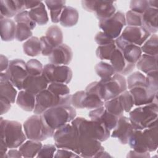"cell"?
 <instances>
[{
	"mask_svg": "<svg viewBox=\"0 0 158 158\" xmlns=\"http://www.w3.org/2000/svg\"><path fill=\"white\" fill-rule=\"evenodd\" d=\"M24 53L31 57L38 56L41 53L40 40L36 36H31L23 44Z\"/></svg>",
	"mask_w": 158,
	"mask_h": 158,
	"instance_id": "obj_34",
	"label": "cell"
},
{
	"mask_svg": "<svg viewBox=\"0 0 158 158\" xmlns=\"http://www.w3.org/2000/svg\"><path fill=\"white\" fill-rule=\"evenodd\" d=\"M0 4V17L7 19L15 17L18 13L25 10L24 1L1 0Z\"/></svg>",
	"mask_w": 158,
	"mask_h": 158,
	"instance_id": "obj_23",
	"label": "cell"
},
{
	"mask_svg": "<svg viewBox=\"0 0 158 158\" xmlns=\"http://www.w3.org/2000/svg\"><path fill=\"white\" fill-rule=\"evenodd\" d=\"M71 124L76 129L79 135L85 136L100 142L107 140L110 136V130L102 123L88 120L86 118L78 117L75 118Z\"/></svg>",
	"mask_w": 158,
	"mask_h": 158,
	"instance_id": "obj_3",
	"label": "cell"
},
{
	"mask_svg": "<svg viewBox=\"0 0 158 158\" xmlns=\"http://www.w3.org/2000/svg\"><path fill=\"white\" fill-rule=\"evenodd\" d=\"M1 141L8 148L14 149L21 146L27 139L20 123L0 118Z\"/></svg>",
	"mask_w": 158,
	"mask_h": 158,
	"instance_id": "obj_5",
	"label": "cell"
},
{
	"mask_svg": "<svg viewBox=\"0 0 158 158\" xmlns=\"http://www.w3.org/2000/svg\"><path fill=\"white\" fill-rule=\"evenodd\" d=\"M109 60L116 73L127 75L135 67V64L129 63L124 58L121 51L117 48L112 54Z\"/></svg>",
	"mask_w": 158,
	"mask_h": 158,
	"instance_id": "obj_22",
	"label": "cell"
},
{
	"mask_svg": "<svg viewBox=\"0 0 158 158\" xmlns=\"http://www.w3.org/2000/svg\"><path fill=\"white\" fill-rule=\"evenodd\" d=\"M118 97L123 110L126 112H130L135 105L133 98L130 92L126 90L121 93Z\"/></svg>",
	"mask_w": 158,
	"mask_h": 158,
	"instance_id": "obj_43",
	"label": "cell"
},
{
	"mask_svg": "<svg viewBox=\"0 0 158 158\" xmlns=\"http://www.w3.org/2000/svg\"><path fill=\"white\" fill-rule=\"evenodd\" d=\"M42 146L40 141L29 139L20 146L19 150L23 157H34L37 156Z\"/></svg>",
	"mask_w": 158,
	"mask_h": 158,
	"instance_id": "obj_31",
	"label": "cell"
},
{
	"mask_svg": "<svg viewBox=\"0 0 158 158\" xmlns=\"http://www.w3.org/2000/svg\"><path fill=\"white\" fill-rule=\"evenodd\" d=\"M4 73L15 87L19 90L23 89V82L28 75L25 61L19 59L10 60L9 67Z\"/></svg>",
	"mask_w": 158,
	"mask_h": 158,
	"instance_id": "obj_13",
	"label": "cell"
},
{
	"mask_svg": "<svg viewBox=\"0 0 158 158\" xmlns=\"http://www.w3.org/2000/svg\"><path fill=\"white\" fill-rule=\"evenodd\" d=\"M78 148L79 155L83 157H94L99 151L104 150L99 141L79 135Z\"/></svg>",
	"mask_w": 158,
	"mask_h": 158,
	"instance_id": "obj_15",
	"label": "cell"
},
{
	"mask_svg": "<svg viewBox=\"0 0 158 158\" xmlns=\"http://www.w3.org/2000/svg\"><path fill=\"white\" fill-rule=\"evenodd\" d=\"M158 36L156 34L152 35L141 48L142 52L146 54L157 56L158 54Z\"/></svg>",
	"mask_w": 158,
	"mask_h": 158,
	"instance_id": "obj_37",
	"label": "cell"
},
{
	"mask_svg": "<svg viewBox=\"0 0 158 158\" xmlns=\"http://www.w3.org/2000/svg\"><path fill=\"white\" fill-rule=\"evenodd\" d=\"M9 60L7 57L1 54L0 56V64H1V72H5L9 65Z\"/></svg>",
	"mask_w": 158,
	"mask_h": 158,
	"instance_id": "obj_54",
	"label": "cell"
},
{
	"mask_svg": "<svg viewBox=\"0 0 158 158\" xmlns=\"http://www.w3.org/2000/svg\"><path fill=\"white\" fill-rule=\"evenodd\" d=\"M99 81L101 84V99L104 102L118 96L127 89L126 79L118 73H115L106 81Z\"/></svg>",
	"mask_w": 158,
	"mask_h": 158,
	"instance_id": "obj_9",
	"label": "cell"
},
{
	"mask_svg": "<svg viewBox=\"0 0 158 158\" xmlns=\"http://www.w3.org/2000/svg\"><path fill=\"white\" fill-rule=\"evenodd\" d=\"M104 106L108 112L118 117L123 115L124 110L118 96L110 100L104 101Z\"/></svg>",
	"mask_w": 158,
	"mask_h": 158,
	"instance_id": "obj_38",
	"label": "cell"
},
{
	"mask_svg": "<svg viewBox=\"0 0 158 158\" xmlns=\"http://www.w3.org/2000/svg\"><path fill=\"white\" fill-rule=\"evenodd\" d=\"M115 43L126 60L129 63L136 64L142 55L141 48L139 46L127 42L120 36L115 40Z\"/></svg>",
	"mask_w": 158,
	"mask_h": 158,
	"instance_id": "obj_16",
	"label": "cell"
},
{
	"mask_svg": "<svg viewBox=\"0 0 158 158\" xmlns=\"http://www.w3.org/2000/svg\"><path fill=\"white\" fill-rule=\"evenodd\" d=\"M149 7V2L146 0H133L130 4V10L139 14H143Z\"/></svg>",
	"mask_w": 158,
	"mask_h": 158,
	"instance_id": "obj_47",
	"label": "cell"
},
{
	"mask_svg": "<svg viewBox=\"0 0 158 158\" xmlns=\"http://www.w3.org/2000/svg\"><path fill=\"white\" fill-rule=\"evenodd\" d=\"M53 137L55 146L57 148L68 149L79 155L78 133L72 124H65L56 130Z\"/></svg>",
	"mask_w": 158,
	"mask_h": 158,
	"instance_id": "obj_7",
	"label": "cell"
},
{
	"mask_svg": "<svg viewBox=\"0 0 158 158\" xmlns=\"http://www.w3.org/2000/svg\"><path fill=\"white\" fill-rule=\"evenodd\" d=\"M48 82L43 76L28 75L23 82V89L36 95L48 86Z\"/></svg>",
	"mask_w": 158,
	"mask_h": 158,
	"instance_id": "obj_24",
	"label": "cell"
},
{
	"mask_svg": "<svg viewBox=\"0 0 158 158\" xmlns=\"http://www.w3.org/2000/svg\"><path fill=\"white\" fill-rule=\"evenodd\" d=\"M56 146L53 144H44L38 152L37 157H53L56 151Z\"/></svg>",
	"mask_w": 158,
	"mask_h": 158,
	"instance_id": "obj_49",
	"label": "cell"
},
{
	"mask_svg": "<svg viewBox=\"0 0 158 158\" xmlns=\"http://www.w3.org/2000/svg\"><path fill=\"white\" fill-rule=\"evenodd\" d=\"M1 149H0V156L1 157H5L6 155V152L7 150V146L4 143H3L2 141H1V147H0Z\"/></svg>",
	"mask_w": 158,
	"mask_h": 158,
	"instance_id": "obj_58",
	"label": "cell"
},
{
	"mask_svg": "<svg viewBox=\"0 0 158 158\" xmlns=\"http://www.w3.org/2000/svg\"><path fill=\"white\" fill-rule=\"evenodd\" d=\"M54 157H59V158H69V157H81L80 155L76 154L74 152L65 149H59L57 151L56 154L54 156Z\"/></svg>",
	"mask_w": 158,
	"mask_h": 158,
	"instance_id": "obj_52",
	"label": "cell"
},
{
	"mask_svg": "<svg viewBox=\"0 0 158 158\" xmlns=\"http://www.w3.org/2000/svg\"><path fill=\"white\" fill-rule=\"evenodd\" d=\"M78 19V10L71 6H65L61 13L59 22L64 27H72L77 23Z\"/></svg>",
	"mask_w": 158,
	"mask_h": 158,
	"instance_id": "obj_28",
	"label": "cell"
},
{
	"mask_svg": "<svg viewBox=\"0 0 158 158\" xmlns=\"http://www.w3.org/2000/svg\"><path fill=\"white\" fill-rule=\"evenodd\" d=\"M141 15L131 10L127 11L125 15L126 23L131 27H141Z\"/></svg>",
	"mask_w": 158,
	"mask_h": 158,
	"instance_id": "obj_48",
	"label": "cell"
},
{
	"mask_svg": "<svg viewBox=\"0 0 158 158\" xmlns=\"http://www.w3.org/2000/svg\"><path fill=\"white\" fill-rule=\"evenodd\" d=\"M136 64L139 70L147 74L149 72L157 70V56L142 54Z\"/></svg>",
	"mask_w": 158,
	"mask_h": 158,
	"instance_id": "obj_30",
	"label": "cell"
},
{
	"mask_svg": "<svg viewBox=\"0 0 158 158\" xmlns=\"http://www.w3.org/2000/svg\"><path fill=\"white\" fill-rule=\"evenodd\" d=\"M76 115V110L73 107L70 105H61L48 109L41 115L45 123L56 131L72 122Z\"/></svg>",
	"mask_w": 158,
	"mask_h": 158,
	"instance_id": "obj_4",
	"label": "cell"
},
{
	"mask_svg": "<svg viewBox=\"0 0 158 158\" xmlns=\"http://www.w3.org/2000/svg\"><path fill=\"white\" fill-rule=\"evenodd\" d=\"M15 86L8 80L4 72L0 74V97L7 99L12 104L15 102L17 96Z\"/></svg>",
	"mask_w": 158,
	"mask_h": 158,
	"instance_id": "obj_26",
	"label": "cell"
},
{
	"mask_svg": "<svg viewBox=\"0 0 158 158\" xmlns=\"http://www.w3.org/2000/svg\"><path fill=\"white\" fill-rule=\"evenodd\" d=\"M27 70L29 75L38 76L42 75L43 67L42 64L35 59H31L26 63Z\"/></svg>",
	"mask_w": 158,
	"mask_h": 158,
	"instance_id": "obj_42",
	"label": "cell"
},
{
	"mask_svg": "<svg viewBox=\"0 0 158 158\" xmlns=\"http://www.w3.org/2000/svg\"><path fill=\"white\" fill-rule=\"evenodd\" d=\"M111 157V156H110V155L109 154V153H107V152L104 151V150L99 151V152L94 156V157Z\"/></svg>",
	"mask_w": 158,
	"mask_h": 158,
	"instance_id": "obj_59",
	"label": "cell"
},
{
	"mask_svg": "<svg viewBox=\"0 0 158 158\" xmlns=\"http://www.w3.org/2000/svg\"><path fill=\"white\" fill-rule=\"evenodd\" d=\"M28 12L31 19L40 25H45L49 21L48 13L43 2H41L37 7L30 9Z\"/></svg>",
	"mask_w": 158,
	"mask_h": 158,
	"instance_id": "obj_33",
	"label": "cell"
},
{
	"mask_svg": "<svg viewBox=\"0 0 158 158\" xmlns=\"http://www.w3.org/2000/svg\"><path fill=\"white\" fill-rule=\"evenodd\" d=\"M157 15L158 9L151 7L141 15V27L150 34H155L157 31Z\"/></svg>",
	"mask_w": 158,
	"mask_h": 158,
	"instance_id": "obj_25",
	"label": "cell"
},
{
	"mask_svg": "<svg viewBox=\"0 0 158 158\" xmlns=\"http://www.w3.org/2000/svg\"><path fill=\"white\" fill-rule=\"evenodd\" d=\"M43 76L49 83H61L67 84L72 78L71 69L64 65L46 64L43 67Z\"/></svg>",
	"mask_w": 158,
	"mask_h": 158,
	"instance_id": "obj_10",
	"label": "cell"
},
{
	"mask_svg": "<svg viewBox=\"0 0 158 158\" xmlns=\"http://www.w3.org/2000/svg\"><path fill=\"white\" fill-rule=\"evenodd\" d=\"M134 129L128 118L122 115L118 117L116 127L112 133L111 136L116 138L122 144H128V139Z\"/></svg>",
	"mask_w": 158,
	"mask_h": 158,
	"instance_id": "obj_20",
	"label": "cell"
},
{
	"mask_svg": "<svg viewBox=\"0 0 158 158\" xmlns=\"http://www.w3.org/2000/svg\"><path fill=\"white\" fill-rule=\"evenodd\" d=\"M71 96L70 94L59 96L48 89L43 90L36 95V103L33 112L37 115H41L49 108L61 105H70Z\"/></svg>",
	"mask_w": 158,
	"mask_h": 158,
	"instance_id": "obj_8",
	"label": "cell"
},
{
	"mask_svg": "<svg viewBox=\"0 0 158 158\" xmlns=\"http://www.w3.org/2000/svg\"><path fill=\"white\" fill-rule=\"evenodd\" d=\"M116 48L115 43L98 46L96 51V56L101 60H109Z\"/></svg>",
	"mask_w": 158,
	"mask_h": 158,
	"instance_id": "obj_40",
	"label": "cell"
},
{
	"mask_svg": "<svg viewBox=\"0 0 158 158\" xmlns=\"http://www.w3.org/2000/svg\"><path fill=\"white\" fill-rule=\"evenodd\" d=\"M81 5L86 11L94 13L99 20L112 17L117 10L114 1H82Z\"/></svg>",
	"mask_w": 158,
	"mask_h": 158,
	"instance_id": "obj_12",
	"label": "cell"
},
{
	"mask_svg": "<svg viewBox=\"0 0 158 158\" xmlns=\"http://www.w3.org/2000/svg\"><path fill=\"white\" fill-rule=\"evenodd\" d=\"M16 103L23 110L31 112L35 107L36 95L25 90L20 91L17 95Z\"/></svg>",
	"mask_w": 158,
	"mask_h": 158,
	"instance_id": "obj_29",
	"label": "cell"
},
{
	"mask_svg": "<svg viewBox=\"0 0 158 158\" xmlns=\"http://www.w3.org/2000/svg\"><path fill=\"white\" fill-rule=\"evenodd\" d=\"M15 22L17 23H25L30 27L31 30H33L36 27V23L31 19L28 10H23L18 13L14 17Z\"/></svg>",
	"mask_w": 158,
	"mask_h": 158,
	"instance_id": "obj_45",
	"label": "cell"
},
{
	"mask_svg": "<svg viewBox=\"0 0 158 158\" xmlns=\"http://www.w3.org/2000/svg\"><path fill=\"white\" fill-rule=\"evenodd\" d=\"M11 102L6 98L0 97V109L1 115L7 112L11 107Z\"/></svg>",
	"mask_w": 158,
	"mask_h": 158,
	"instance_id": "obj_53",
	"label": "cell"
},
{
	"mask_svg": "<svg viewBox=\"0 0 158 158\" xmlns=\"http://www.w3.org/2000/svg\"><path fill=\"white\" fill-rule=\"evenodd\" d=\"M94 40L99 46L115 43V40L108 36L103 31L98 32L94 37Z\"/></svg>",
	"mask_w": 158,
	"mask_h": 158,
	"instance_id": "obj_51",
	"label": "cell"
},
{
	"mask_svg": "<svg viewBox=\"0 0 158 158\" xmlns=\"http://www.w3.org/2000/svg\"><path fill=\"white\" fill-rule=\"evenodd\" d=\"M131 94L134 104L141 106L157 101V93H154L151 89L146 86H136L129 90Z\"/></svg>",
	"mask_w": 158,
	"mask_h": 158,
	"instance_id": "obj_18",
	"label": "cell"
},
{
	"mask_svg": "<svg viewBox=\"0 0 158 158\" xmlns=\"http://www.w3.org/2000/svg\"><path fill=\"white\" fill-rule=\"evenodd\" d=\"M41 54L43 56H49L54 49V47L49 43L45 36H43L40 38Z\"/></svg>",
	"mask_w": 158,
	"mask_h": 158,
	"instance_id": "obj_50",
	"label": "cell"
},
{
	"mask_svg": "<svg viewBox=\"0 0 158 158\" xmlns=\"http://www.w3.org/2000/svg\"><path fill=\"white\" fill-rule=\"evenodd\" d=\"M23 130L27 138L36 141H43L53 136L55 130L51 129L41 115H33L23 123Z\"/></svg>",
	"mask_w": 158,
	"mask_h": 158,
	"instance_id": "obj_6",
	"label": "cell"
},
{
	"mask_svg": "<svg viewBox=\"0 0 158 158\" xmlns=\"http://www.w3.org/2000/svg\"><path fill=\"white\" fill-rule=\"evenodd\" d=\"M41 1H24L25 9H31L39 6Z\"/></svg>",
	"mask_w": 158,
	"mask_h": 158,
	"instance_id": "obj_56",
	"label": "cell"
},
{
	"mask_svg": "<svg viewBox=\"0 0 158 158\" xmlns=\"http://www.w3.org/2000/svg\"><path fill=\"white\" fill-rule=\"evenodd\" d=\"M127 157H149L150 155L149 152H145V153H139L138 152H136L135 151H130L129 153L127 155Z\"/></svg>",
	"mask_w": 158,
	"mask_h": 158,
	"instance_id": "obj_55",
	"label": "cell"
},
{
	"mask_svg": "<svg viewBox=\"0 0 158 158\" xmlns=\"http://www.w3.org/2000/svg\"><path fill=\"white\" fill-rule=\"evenodd\" d=\"M150 35L142 27L128 26L125 28L120 36L127 42L139 46L143 44Z\"/></svg>",
	"mask_w": 158,
	"mask_h": 158,
	"instance_id": "obj_17",
	"label": "cell"
},
{
	"mask_svg": "<svg viewBox=\"0 0 158 158\" xmlns=\"http://www.w3.org/2000/svg\"><path fill=\"white\" fill-rule=\"evenodd\" d=\"M125 14L121 11L116 12L112 17L99 20L98 25L103 32L112 39H116L126 25Z\"/></svg>",
	"mask_w": 158,
	"mask_h": 158,
	"instance_id": "obj_11",
	"label": "cell"
},
{
	"mask_svg": "<svg viewBox=\"0 0 158 158\" xmlns=\"http://www.w3.org/2000/svg\"><path fill=\"white\" fill-rule=\"evenodd\" d=\"M1 38L4 41H11L15 38L16 25L14 20L0 17Z\"/></svg>",
	"mask_w": 158,
	"mask_h": 158,
	"instance_id": "obj_27",
	"label": "cell"
},
{
	"mask_svg": "<svg viewBox=\"0 0 158 158\" xmlns=\"http://www.w3.org/2000/svg\"><path fill=\"white\" fill-rule=\"evenodd\" d=\"M91 120L103 123L109 130L114 129L117 123L118 117L108 112L104 106L94 109L88 114Z\"/></svg>",
	"mask_w": 158,
	"mask_h": 158,
	"instance_id": "obj_19",
	"label": "cell"
},
{
	"mask_svg": "<svg viewBox=\"0 0 158 158\" xmlns=\"http://www.w3.org/2000/svg\"><path fill=\"white\" fill-rule=\"evenodd\" d=\"M127 84L129 90L136 86H146V76L139 72H135L128 77Z\"/></svg>",
	"mask_w": 158,
	"mask_h": 158,
	"instance_id": "obj_39",
	"label": "cell"
},
{
	"mask_svg": "<svg viewBox=\"0 0 158 158\" xmlns=\"http://www.w3.org/2000/svg\"><path fill=\"white\" fill-rule=\"evenodd\" d=\"M32 36V31L28 25L23 23L16 24L15 39L19 41H23Z\"/></svg>",
	"mask_w": 158,
	"mask_h": 158,
	"instance_id": "obj_41",
	"label": "cell"
},
{
	"mask_svg": "<svg viewBox=\"0 0 158 158\" xmlns=\"http://www.w3.org/2000/svg\"><path fill=\"white\" fill-rule=\"evenodd\" d=\"M71 104L77 109H94L104 106V101L96 94L78 91L72 95Z\"/></svg>",
	"mask_w": 158,
	"mask_h": 158,
	"instance_id": "obj_14",
	"label": "cell"
},
{
	"mask_svg": "<svg viewBox=\"0 0 158 158\" xmlns=\"http://www.w3.org/2000/svg\"><path fill=\"white\" fill-rule=\"evenodd\" d=\"M95 71L98 76L101 78V81H102L108 80L116 73L111 64L104 62L98 63L95 66Z\"/></svg>",
	"mask_w": 158,
	"mask_h": 158,
	"instance_id": "obj_36",
	"label": "cell"
},
{
	"mask_svg": "<svg viewBox=\"0 0 158 158\" xmlns=\"http://www.w3.org/2000/svg\"><path fill=\"white\" fill-rule=\"evenodd\" d=\"M47 89L54 94L59 96H65L70 94V89L64 83H49Z\"/></svg>",
	"mask_w": 158,
	"mask_h": 158,
	"instance_id": "obj_44",
	"label": "cell"
},
{
	"mask_svg": "<svg viewBox=\"0 0 158 158\" xmlns=\"http://www.w3.org/2000/svg\"><path fill=\"white\" fill-rule=\"evenodd\" d=\"M45 36L54 48L62 44L63 33L61 29L57 25L49 27L46 32Z\"/></svg>",
	"mask_w": 158,
	"mask_h": 158,
	"instance_id": "obj_35",
	"label": "cell"
},
{
	"mask_svg": "<svg viewBox=\"0 0 158 158\" xmlns=\"http://www.w3.org/2000/svg\"><path fill=\"white\" fill-rule=\"evenodd\" d=\"M158 128L156 125L143 130H134L130 135L128 143L133 151L145 153L152 152L157 149Z\"/></svg>",
	"mask_w": 158,
	"mask_h": 158,
	"instance_id": "obj_1",
	"label": "cell"
},
{
	"mask_svg": "<svg viewBox=\"0 0 158 158\" xmlns=\"http://www.w3.org/2000/svg\"><path fill=\"white\" fill-rule=\"evenodd\" d=\"M48 8L50 10V15L51 21L53 23H57L59 22V19L61 13L65 6V1L59 0H49L44 1Z\"/></svg>",
	"mask_w": 158,
	"mask_h": 158,
	"instance_id": "obj_32",
	"label": "cell"
},
{
	"mask_svg": "<svg viewBox=\"0 0 158 158\" xmlns=\"http://www.w3.org/2000/svg\"><path fill=\"white\" fill-rule=\"evenodd\" d=\"M157 101L136 107L129 114V120L134 130H143L157 125Z\"/></svg>",
	"mask_w": 158,
	"mask_h": 158,
	"instance_id": "obj_2",
	"label": "cell"
},
{
	"mask_svg": "<svg viewBox=\"0 0 158 158\" xmlns=\"http://www.w3.org/2000/svg\"><path fill=\"white\" fill-rule=\"evenodd\" d=\"M22 157V155L19 150L11 149L8 151L5 157Z\"/></svg>",
	"mask_w": 158,
	"mask_h": 158,
	"instance_id": "obj_57",
	"label": "cell"
},
{
	"mask_svg": "<svg viewBox=\"0 0 158 158\" xmlns=\"http://www.w3.org/2000/svg\"><path fill=\"white\" fill-rule=\"evenodd\" d=\"M73 52L71 48L65 44H62L54 48L48 56L51 64L56 65H68L72 60Z\"/></svg>",
	"mask_w": 158,
	"mask_h": 158,
	"instance_id": "obj_21",
	"label": "cell"
},
{
	"mask_svg": "<svg viewBox=\"0 0 158 158\" xmlns=\"http://www.w3.org/2000/svg\"><path fill=\"white\" fill-rule=\"evenodd\" d=\"M149 7L157 9L158 5V1L157 0H153V1H148Z\"/></svg>",
	"mask_w": 158,
	"mask_h": 158,
	"instance_id": "obj_60",
	"label": "cell"
},
{
	"mask_svg": "<svg viewBox=\"0 0 158 158\" xmlns=\"http://www.w3.org/2000/svg\"><path fill=\"white\" fill-rule=\"evenodd\" d=\"M146 87L153 91L154 93L158 92V73L157 70H154L147 73L146 77Z\"/></svg>",
	"mask_w": 158,
	"mask_h": 158,
	"instance_id": "obj_46",
	"label": "cell"
}]
</instances>
